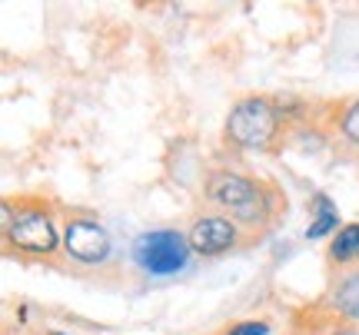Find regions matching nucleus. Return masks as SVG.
Listing matches in <instances>:
<instances>
[{
  "label": "nucleus",
  "instance_id": "1",
  "mask_svg": "<svg viewBox=\"0 0 359 335\" xmlns=\"http://www.w3.org/2000/svg\"><path fill=\"white\" fill-rule=\"evenodd\" d=\"M133 256L147 272L154 276H170L187 266V243L177 232H147L137 239Z\"/></svg>",
  "mask_w": 359,
  "mask_h": 335
},
{
  "label": "nucleus",
  "instance_id": "2",
  "mask_svg": "<svg viewBox=\"0 0 359 335\" xmlns=\"http://www.w3.org/2000/svg\"><path fill=\"white\" fill-rule=\"evenodd\" d=\"M230 136L240 146H263L276 129V110L266 100H243L230 113Z\"/></svg>",
  "mask_w": 359,
  "mask_h": 335
},
{
  "label": "nucleus",
  "instance_id": "3",
  "mask_svg": "<svg viewBox=\"0 0 359 335\" xmlns=\"http://www.w3.org/2000/svg\"><path fill=\"white\" fill-rule=\"evenodd\" d=\"M210 196H213L217 203H223V206H230L240 220H257L259 216L257 190L246 180L233 176V173H217V176L210 180Z\"/></svg>",
  "mask_w": 359,
  "mask_h": 335
},
{
  "label": "nucleus",
  "instance_id": "4",
  "mask_svg": "<svg viewBox=\"0 0 359 335\" xmlns=\"http://www.w3.org/2000/svg\"><path fill=\"white\" fill-rule=\"evenodd\" d=\"M67 252L80 262H103L110 252V239L97 222H70L67 226Z\"/></svg>",
  "mask_w": 359,
  "mask_h": 335
},
{
  "label": "nucleus",
  "instance_id": "5",
  "mask_svg": "<svg viewBox=\"0 0 359 335\" xmlns=\"http://www.w3.org/2000/svg\"><path fill=\"white\" fill-rule=\"evenodd\" d=\"M11 239L20 245V249H30V252H50L53 245H57V232H53V226L47 222V216L24 213V216L13 220Z\"/></svg>",
  "mask_w": 359,
  "mask_h": 335
},
{
  "label": "nucleus",
  "instance_id": "6",
  "mask_svg": "<svg viewBox=\"0 0 359 335\" xmlns=\"http://www.w3.org/2000/svg\"><path fill=\"white\" fill-rule=\"evenodd\" d=\"M233 239H236V229H233L226 220H217V216L200 220L196 226H193V232H190V245L196 249V252H206V256L223 252Z\"/></svg>",
  "mask_w": 359,
  "mask_h": 335
},
{
  "label": "nucleus",
  "instance_id": "7",
  "mask_svg": "<svg viewBox=\"0 0 359 335\" xmlns=\"http://www.w3.org/2000/svg\"><path fill=\"white\" fill-rule=\"evenodd\" d=\"M336 226V206L326 199V196H316V220H313V226H309V239H320V236H326V232Z\"/></svg>",
  "mask_w": 359,
  "mask_h": 335
},
{
  "label": "nucleus",
  "instance_id": "8",
  "mask_svg": "<svg viewBox=\"0 0 359 335\" xmlns=\"http://www.w3.org/2000/svg\"><path fill=\"white\" fill-rule=\"evenodd\" d=\"M353 252L359 256V226H346L333 243V256L336 259H349Z\"/></svg>",
  "mask_w": 359,
  "mask_h": 335
},
{
  "label": "nucleus",
  "instance_id": "9",
  "mask_svg": "<svg viewBox=\"0 0 359 335\" xmlns=\"http://www.w3.org/2000/svg\"><path fill=\"white\" fill-rule=\"evenodd\" d=\"M336 302H339V309L346 312V315L359 319V276L346 279V285L339 289V296H336Z\"/></svg>",
  "mask_w": 359,
  "mask_h": 335
},
{
  "label": "nucleus",
  "instance_id": "10",
  "mask_svg": "<svg viewBox=\"0 0 359 335\" xmlns=\"http://www.w3.org/2000/svg\"><path fill=\"white\" fill-rule=\"evenodd\" d=\"M343 129H346L349 140L359 143V104H353V106H349V113L343 116Z\"/></svg>",
  "mask_w": 359,
  "mask_h": 335
},
{
  "label": "nucleus",
  "instance_id": "11",
  "mask_svg": "<svg viewBox=\"0 0 359 335\" xmlns=\"http://www.w3.org/2000/svg\"><path fill=\"white\" fill-rule=\"evenodd\" d=\"M269 329L263 322H243V325H236L230 335H266Z\"/></svg>",
  "mask_w": 359,
  "mask_h": 335
},
{
  "label": "nucleus",
  "instance_id": "12",
  "mask_svg": "<svg viewBox=\"0 0 359 335\" xmlns=\"http://www.w3.org/2000/svg\"><path fill=\"white\" fill-rule=\"evenodd\" d=\"M57 335H60V332H57Z\"/></svg>",
  "mask_w": 359,
  "mask_h": 335
}]
</instances>
